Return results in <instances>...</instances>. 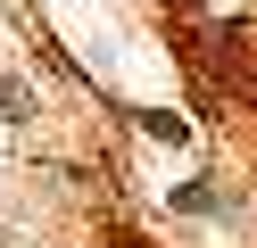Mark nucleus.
Masks as SVG:
<instances>
[{
    "mask_svg": "<svg viewBox=\"0 0 257 248\" xmlns=\"http://www.w3.org/2000/svg\"><path fill=\"white\" fill-rule=\"evenodd\" d=\"M174 207H191V215H216V207H224V198H216V190H207V182H174Z\"/></svg>",
    "mask_w": 257,
    "mask_h": 248,
    "instance_id": "f257e3e1",
    "label": "nucleus"
},
{
    "mask_svg": "<svg viewBox=\"0 0 257 248\" xmlns=\"http://www.w3.org/2000/svg\"><path fill=\"white\" fill-rule=\"evenodd\" d=\"M216 9H257V0H216Z\"/></svg>",
    "mask_w": 257,
    "mask_h": 248,
    "instance_id": "20e7f679",
    "label": "nucleus"
},
{
    "mask_svg": "<svg viewBox=\"0 0 257 248\" xmlns=\"http://www.w3.org/2000/svg\"><path fill=\"white\" fill-rule=\"evenodd\" d=\"M25 108H34V99H25V91H17V83L0 75V116H25Z\"/></svg>",
    "mask_w": 257,
    "mask_h": 248,
    "instance_id": "7ed1b4c3",
    "label": "nucleus"
},
{
    "mask_svg": "<svg viewBox=\"0 0 257 248\" xmlns=\"http://www.w3.org/2000/svg\"><path fill=\"white\" fill-rule=\"evenodd\" d=\"M141 132H158V141H191V124H183V116H166V108L141 116Z\"/></svg>",
    "mask_w": 257,
    "mask_h": 248,
    "instance_id": "f03ea898",
    "label": "nucleus"
}]
</instances>
